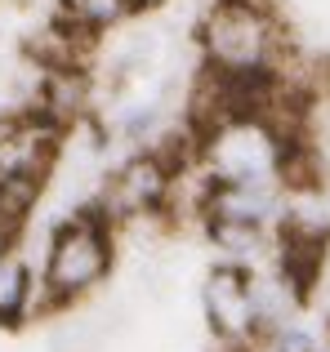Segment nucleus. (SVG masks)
Listing matches in <instances>:
<instances>
[{"mask_svg":"<svg viewBox=\"0 0 330 352\" xmlns=\"http://www.w3.org/2000/svg\"><path fill=\"white\" fill-rule=\"evenodd\" d=\"M116 263V228L98 214L94 206L67 214L50 236L45 250V272H41V312H58L72 303L89 299L107 281Z\"/></svg>","mask_w":330,"mask_h":352,"instance_id":"f257e3e1","label":"nucleus"},{"mask_svg":"<svg viewBox=\"0 0 330 352\" xmlns=\"http://www.w3.org/2000/svg\"><path fill=\"white\" fill-rule=\"evenodd\" d=\"M299 138H286L263 116H228L197 134V170L210 183H281Z\"/></svg>","mask_w":330,"mask_h":352,"instance_id":"f03ea898","label":"nucleus"},{"mask_svg":"<svg viewBox=\"0 0 330 352\" xmlns=\"http://www.w3.org/2000/svg\"><path fill=\"white\" fill-rule=\"evenodd\" d=\"M201 58L214 76H268L281 58V27L268 5L219 0L201 23Z\"/></svg>","mask_w":330,"mask_h":352,"instance_id":"7ed1b4c3","label":"nucleus"},{"mask_svg":"<svg viewBox=\"0 0 330 352\" xmlns=\"http://www.w3.org/2000/svg\"><path fill=\"white\" fill-rule=\"evenodd\" d=\"M174 174H179V170L165 161L157 147H148V152H134L130 161L116 165V170L103 179L94 210H98V214H103L112 228L134 223V219H152V214H161V210L170 206Z\"/></svg>","mask_w":330,"mask_h":352,"instance_id":"20e7f679","label":"nucleus"},{"mask_svg":"<svg viewBox=\"0 0 330 352\" xmlns=\"http://www.w3.org/2000/svg\"><path fill=\"white\" fill-rule=\"evenodd\" d=\"M201 312H206L210 335L232 352H250L263 339L259 312H254V267L219 263L210 267L201 285Z\"/></svg>","mask_w":330,"mask_h":352,"instance_id":"39448f33","label":"nucleus"},{"mask_svg":"<svg viewBox=\"0 0 330 352\" xmlns=\"http://www.w3.org/2000/svg\"><path fill=\"white\" fill-rule=\"evenodd\" d=\"M58 152H63V125H54L36 107L0 120V174H41V179H50Z\"/></svg>","mask_w":330,"mask_h":352,"instance_id":"423d86ee","label":"nucleus"},{"mask_svg":"<svg viewBox=\"0 0 330 352\" xmlns=\"http://www.w3.org/2000/svg\"><path fill=\"white\" fill-rule=\"evenodd\" d=\"M290 206V192L281 183H210L206 179V201L201 219L219 223H250V228H281Z\"/></svg>","mask_w":330,"mask_h":352,"instance_id":"0eeeda50","label":"nucleus"},{"mask_svg":"<svg viewBox=\"0 0 330 352\" xmlns=\"http://www.w3.org/2000/svg\"><path fill=\"white\" fill-rule=\"evenodd\" d=\"M36 308V276L14 245H0V326L18 330Z\"/></svg>","mask_w":330,"mask_h":352,"instance_id":"6e6552de","label":"nucleus"},{"mask_svg":"<svg viewBox=\"0 0 330 352\" xmlns=\"http://www.w3.org/2000/svg\"><path fill=\"white\" fill-rule=\"evenodd\" d=\"M45 183L50 179L41 174H0V245H14V236L32 223Z\"/></svg>","mask_w":330,"mask_h":352,"instance_id":"1a4fd4ad","label":"nucleus"},{"mask_svg":"<svg viewBox=\"0 0 330 352\" xmlns=\"http://www.w3.org/2000/svg\"><path fill=\"white\" fill-rule=\"evenodd\" d=\"M89 107V80L80 67H50L41 80V107L36 112L50 116L54 125H67Z\"/></svg>","mask_w":330,"mask_h":352,"instance_id":"9d476101","label":"nucleus"},{"mask_svg":"<svg viewBox=\"0 0 330 352\" xmlns=\"http://www.w3.org/2000/svg\"><path fill=\"white\" fill-rule=\"evenodd\" d=\"M206 236L214 241L223 263H236V267L263 263L268 250H272V232L268 228H250V223H219V219H206Z\"/></svg>","mask_w":330,"mask_h":352,"instance_id":"9b49d317","label":"nucleus"},{"mask_svg":"<svg viewBox=\"0 0 330 352\" xmlns=\"http://www.w3.org/2000/svg\"><path fill=\"white\" fill-rule=\"evenodd\" d=\"M130 14L125 0H63V27L76 36H98Z\"/></svg>","mask_w":330,"mask_h":352,"instance_id":"f8f14e48","label":"nucleus"},{"mask_svg":"<svg viewBox=\"0 0 330 352\" xmlns=\"http://www.w3.org/2000/svg\"><path fill=\"white\" fill-rule=\"evenodd\" d=\"M250 352H330V348L322 344V335H317L313 326H304V321L295 317V321H286V326L268 330Z\"/></svg>","mask_w":330,"mask_h":352,"instance_id":"ddd939ff","label":"nucleus"},{"mask_svg":"<svg viewBox=\"0 0 330 352\" xmlns=\"http://www.w3.org/2000/svg\"><path fill=\"white\" fill-rule=\"evenodd\" d=\"M157 129H161V103L157 98L130 103V107H121V116H116V134H121L125 143H152Z\"/></svg>","mask_w":330,"mask_h":352,"instance_id":"4468645a","label":"nucleus"},{"mask_svg":"<svg viewBox=\"0 0 330 352\" xmlns=\"http://www.w3.org/2000/svg\"><path fill=\"white\" fill-rule=\"evenodd\" d=\"M130 9H152V5H161V0H125Z\"/></svg>","mask_w":330,"mask_h":352,"instance_id":"2eb2a0df","label":"nucleus"},{"mask_svg":"<svg viewBox=\"0 0 330 352\" xmlns=\"http://www.w3.org/2000/svg\"><path fill=\"white\" fill-rule=\"evenodd\" d=\"M326 326H330V281H326Z\"/></svg>","mask_w":330,"mask_h":352,"instance_id":"dca6fc26","label":"nucleus"}]
</instances>
